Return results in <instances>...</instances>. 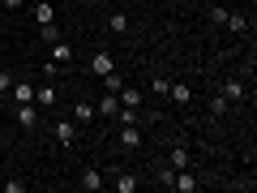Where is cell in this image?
<instances>
[{
	"label": "cell",
	"instance_id": "1",
	"mask_svg": "<svg viewBox=\"0 0 257 193\" xmlns=\"http://www.w3.org/2000/svg\"><path fill=\"white\" fill-rule=\"evenodd\" d=\"M167 189H172V193H197V189H202V180H197L189 167H176V176L167 180Z\"/></svg>",
	"mask_w": 257,
	"mask_h": 193
},
{
	"label": "cell",
	"instance_id": "2",
	"mask_svg": "<svg viewBox=\"0 0 257 193\" xmlns=\"http://www.w3.org/2000/svg\"><path fill=\"white\" fill-rule=\"evenodd\" d=\"M13 120H18L26 133H35V129H39V108H35V103H13Z\"/></svg>",
	"mask_w": 257,
	"mask_h": 193
},
{
	"label": "cell",
	"instance_id": "3",
	"mask_svg": "<svg viewBox=\"0 0 257 193\" xmlns=\"http://www.w3.org/2000/svg\"><path fill=\"white\" fill-rule=\"evenodd\" d=\"M56 103H60V90L43 77V86H35V108H39V112H52Z\"/></svg>",
	"mask_w": 257,
	"mask_h": 193
},
{
	"label": "cell",
	"instance_id": "4",
	"mask_svg": "<svg viewBox=\"0 0 257 193\" xmlns=\"http://www.w3.org/2000/svg\"><path fill=\"white\" fill-rule=\"evenodd\" d=\"M116 142H120V146H124V150H138L142 142H146V133H142V125H120Z\"/></svg>",
	"mask_w": 257,
	"mask_h": 193
},
{
	"label": "cell",
	"instance_id": "5",
	"mask_svg": "<svg viewBox=\"0 0 257 193\" xmlns=\"http://www.w3.org/2000/svg\"><path fill=\"white\" fill-rule=\"evenodd\" d=\"M90 73H94V77H107V73H116V60H111V52H107V47H99V52L90 56Z\"/></svg>",
	"mask_w": 257,
	"mask_h": 193
},
{
	"label": "cell",
	"instance_id": "6",
	"mask_svg": "<svg viewBox=\"0 0 257 193\" xmlns=\"http://www.w3.org/2000/svg\"><path fill=\"white\" fill-rule=\"evenodd\" d=\"M52 133H56V142H60V146H77V125H73V120H56Z\"/></svg>",
	"mask_w": 257,
	"mask_h": 193
},
{
	"label": "cell",
	"instance_id": "7",
	"mask_svg": "<svg viewBox=\"0 0 257 193\" xmlns=\"http://www.w3.org/2000/svg\"><path fill=\"white\" fill-rule=\"evenodd\" d=\"M9 94H13V103H35V82H26V77H13Z\"/></svg>",
	"mask_w": 257,
	"mask_h": 193
},
{
	"label": "cell",
	"instance_id": "8",
	"mask_svg": "<svg viewBox=\"0 0 257 193\" xmlns=\"http://www.w3.org/2000/svg\"><path fill=\"white\" fill-rule=\"evenodd\" d=\"M77 184H82V189H86V193H99V189H103V184H107V176H103V172H99V167H86V172H82V180H77Z\"/></svg>",
	"mask_w": 257,
	"mask_h": 193
},
{
	"label": "cell",
	"instance_id": "9",
	"mask_svg": "<svg viewBox=\"0 0 257 193\" xmlns=\"http://www.w3.org/2000/svg\"><path fill=\"white\" fill-rule=\"evenodd\" d=\"M167 99L180 103V108H189V103H193V86L189 82H172V86H167Z\"/></svg>",
	"mask_w": 257,
	"mask_h": 193
},
{
	"label": "cell",
	"instance_id": "10",
	"mask_svg": "<svg viewBox=\"0 0 257 193\" xmlns=\"http://www.w3.org/2000/svg\"><path fill=\"white\" fill-rule=\"evenodd\" d=\"M138 184H142L138 172H120L116 180H111V189H116V193H138Z\"/></svg>",
	"mask_w": 257,
	"mask_h": 193
},
{
	"label": "cell",
	"instance_id": "11",
	"mask_svg": "<svg viewBox=\"0 0 257 193\" xmlns=\"http://www.w3.org/2000/svg\"><path fill=\"white\" fill-rule=\"evenodd\" d=\"M219 94H223V99H227V103H236V99H244L248 90H244V82H240V77H227V82H223V90H219Z\"/></svg>",
	"mask_w": 257,
	"mask_h": 193
},
{
	"label": "cell",
	"instance_id": "12",
	"mask_svg": "<svg viewBox=\"0 0 257 193\" xmlns=\"http://www.w3.org/2000/svg\"><path fill=\"white\" fill-rule=\"evenodd\" d=\"M94 112H99V116H116V112H120V99H116V94H111V90H103V99L99 103H94Z\"/></svg>",
	"mask_w": 257,
	"mask_h": 193
},
{
	"label": "cell",
	"instance_id": "13",
	"mask_svg": "<svg viewBox=\"0 0 257 193\" xmlns=\"http://www.w3.org/2000/svg\"><path fill=\"white\" fill-rule=\"evenodd\" d=\"M116 99H120V108H133V112L142 108V90H133V86H120Z\"/></svg>",
	"mask_w": 257,
	"mask_h": 193
},
{
	"label": "cell",
	"instance_id": "14",
	"mask_svg": "<svg viewBox=\"0 0 257 193\" xmlns=\"http://www.w3.org/2000/svg\"><path fill=\"white\" fill-rule=\"evenodd\" d=\"M52 60L56 64H73V47L64 43V39H56V43H52Z\"/></svg>",
	"mask_w": 257,
	"mask_h": 193
},
{
	"label": "cell",
	"instance_id": "15",
	"mask_svg": "<svg viewBox=\"0 0 257 193\" xmlns=\"http://www.w3.org/2000/svg\"><path fill=\"white\" fill-rule=\"evenodd\" d=\"M223 26L231 30V35H248V13H227V22Z\"/></svg>",
	"mask_w": 257,
	"mask_h": 193
},
{
	"label": "cell",
	"instance_id": "16",
	"mask_svg": "<svg viewBox=\"0 0 257 193\" xmlns=\"http://www.w3.org/2000/svg\"><path fill=\"white\" fill-rule=\"evenodd\" d=\"M30 13H35V22H39V26H47V22L56 18V9H52V5H47V0H39V5H35V9H30Z\"/></svg>",
	"mask_w": 257,
	"mask_h": 193
},
{
	"label": "cell",
	"instance_id": "17",
	"mask_svg": "<svg viewBox=\"0 0 257 193\" xmlns=\"http://www.w3.org/2000/svg\"><path fill=\"white\" fill-rule=\"evenodd\" d=\"M107 26H111V35H124V30H128V18H124V13H111Z\"/></svg>",
	"mask_w": 257,
	"mask_h": 193
},
{
	"label": "cell",
	"instance_id": "18",
	"mask_svg": "<svg viewBox=\"0 0 257 193\" xmlns=\"http://www.w3.org/2000/svg\"><path fill=\"white\" fill-rule=\"evenodd\" d=\"M77 125H86V120H94V116H99V112H94V103H77Z\"/></svg>",
	"mask_w": 257,
	"mask_h": 193
},
{
	"label": "cell",
	"instance_id": "19",
	"mask_svg": "<svg viewBox=\"0 0 257 193\" xmlns=\"http://www.w3.org/2000/svg\"><path fill=\"white\" fill-rule=\"evenodd\" d=\"M103 82V90H111V94H120V86H124V77H116V73H107V77H99Z\"/></svg>",
	"mask_w": 257,
	"mask_h": 193
},
{
	"label": "cell",
	"instance_id": "20",
	"mask_svg": "<svg viewBox=\"0 0 257 193\" xmlns=\"http://www.w3.org/2000/svg\"><path fill=\"white\" fill-rule=\"evenodd\" d=\"M167 163H172V167H189V150H184V146H176V150H172V159H167Z\"/></svg>",
	"mask_w": 257,
	"mask_h": 193
},
{
	"label": "cell",
	"instance_id": "21",
	"mask_svg": "<svg viewBox=\"0 0 257 193\" xmlns=\"http://www.w3.org/2000/svg\"><path fill=\"white\" fill-rule=\"evenodd\" d=\"M39 35H43V43H56L60 30H56V22H47V26H39Z\"/></svg>",
	"mask_w": 257,
	"mask_h": 193
},
{
	"label": "cell",
	"instance_id": "22",
	"mask_svg": "<svg viewBox=\"0 0 257 193\" xmlns=\"http://www.w3.org/2000/svg\"><path fill=\"white\" fill-rule=\"evenodd\" d=\"M227 13H231V9H219V5H214V9H210V26H223V22H227Z\"/></svg>",
	"mask_w": 257,
	"mask_h": 193
},
{
	"label": "cell",
	"instance_id": "23",
	"mask_svg": "<svg viewBox=\"0 0 257 193\" xmlns=\"http://www.w3.org/2000/svg\"><path fill=\"white\" fill-rule=\"evenodd\" d=\"M9 86H13V73H9V69H0V99L9 94Z\"/></svg>",
	"mask_w": 257,
	"mask_h": 193
},
{
	"label": "cell",
	"instance_id": "24",
	"mask_svg": "<svg viewBox=\"0 0 257 193\" xmlns=\"http://www.w3.org/2000/svg\"><path fill=\"white\" fill-rule=\"evenodd\" d=\"M167 86H172L167 77H150V90H155V94H167Z\"/></svg>",
	"mask_w": 257,
	"mask_h": 193
},
{
	"label": "cell",
	"instance_id": "25",
	"mask_svg": "<svg viewBox=\"0 0 257 193\" xmlns=\"http://www.w3.org/2000/svg\"><path fill=\"white\" fill-rule=\"evenodd\" d=\"M210 112H214V116H223V112H227V99H223V94H214V99H210Z\"/></svg>",
	"mask_w": 257,
	"mask_h": 193
},
{
	"label": "cell",
	"instance_id": "26",
	"mask_svg": "<svg viewBox=\"0 0 257 193\" xmlns=\"http://www.w3.org/2000/svg\"><path fill=\"white\" fill-rule=\"evenodd\" d=\"M86 5H103V0H86Z\"/></svg>",
	"mask_w": 257,
	"mask_h": 193
}]
</instances>
